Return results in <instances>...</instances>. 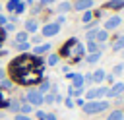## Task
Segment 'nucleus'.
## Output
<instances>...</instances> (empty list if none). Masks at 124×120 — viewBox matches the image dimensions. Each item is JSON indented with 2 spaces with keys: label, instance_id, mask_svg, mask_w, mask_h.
I'll use <instances>...</instances> for the list:
<instances>
[{
  "label": "nucleus",
  "instance_id": "obj_22",
  "mask_svg": "<svg viewBox=\"0 0 124 120\" xmlns=\"http://www.w3.org/2000/svg\"><path fill=\"white\" fill-rule=\"evenodd\" d=\"M29 39V33L27 31H19L17 35H16V43H25Z\"/></svg>",
  "mask_w": 124,
  "mask_h": 120
},
{
  "label": "nucleus",
  "instance_id": "obj_16",
  "mask_svg": "<svg viewBox=\"0 0 124 120\" xmlns=\"http://www.w3.org/2000/svg\"><path fill=\"white\" fill-rule=\"evenodd\" d=\"M99 58H101V50L87 54V56H85V62H87V64H95V62H99Z\"/></svg>",
  "mask_w": 124,
  "mask_h": 120
},
{
  "label": "nucleus",
  "instance_id": "obj_4",
  "mask_svg": "<svg viewBox=\"0 0 124 120\" xmlns=\"http://www.w3.org/2000/svg\"><path fill=\"white\" fill-rule=\"evenodd\" d=\"M25 99H27V103H29L31 106H41V105L45 103V101H43V93H39L37 89H29Z\"/></svg>",
  "mask_w": 124,
  "mask_h": 120
},
{
  "label": "nucleus",
  "instance_id": "obj_21",
  "mask_svg": "<svg viewBox=\"0 0 124 120\" xmlns=\"http://www.w3.org/2000/svg\"><path fill=\"white\" fill-rule=\"evenodd\" d=\"M31 110H33V106H31L27 101H25V103L21 101V106H19V114H29Z\"/></svg>",
  "mask_w": 124,
  "mask_h": 120
},
{
  "label": "nucleus",
  "instance_id": "obj_31",
  "mask_svg": "<svg viewBox=\"0 0 124 120\" xmlns=\"http://www.w3.org/2000/svg\"><path fill=\"white\" fill-rule=\"evenodd\" d=\"M64 105H66L68 108H74V106H76V103L72 101V97H66V99H64Z\"/></svg>",
  "mask_w": 124,
  "mask_h": 120
},
{
  "label": "nucleus",
  "instance_id": "obj_12",
  "mask_svg": "<svg viewBox=\"0 0 124 120\" xmlns=\"http://www.w3.org/2000/svg\"><path fill=\"white\" fill-rule=\"evenodd\" d=\"M105 77H107L105 70H95V72L91 74V81H95V83H103V81H105Z\"/></svg>",
  "mask_w": 124,
  "mask_h": 120
},
{
  "label": "nucleus",
  "instance_id": "obj_14",
  "mask_svg": "<svg viewBox=\"0 0 124 120\" xmlns=\"http://www.w3.org/2000/svg\"><path fill=\"white\" fill-rule=\"evenodd\" d=\"M105 6H107L108 10H122V8H124V0H108Z\"/></svg>",
  "mask_w": 124,
  "mask_h": 120
},
{
  "label": "nucleus",
  "instance_id": "obj_15",
  "mask_svg": "<svg viewBox=\"0 0 124 120\" xmlns=\"http://www.w3.org/2000/svg\"><path fill=\"white\" fill-rule=\"evenodd\" d=\"M108 39V31L105 29H97V35H95V43H105Z\"/></svg>",
  "mask_w": 124,
  "mask_h": 120
},
{
  "label": "nucleus",
  "instance_id": "obj_28",
  "mask_svg": "<svg viewBox=\"0 0 124 120\" xmlns=\"http://www.w3.org/2000/svg\"><path fill=\"white\" fill-rule=\"evenodd\" d=\"M54 95H56V93H46V95H43V101H45L46 105H52V103H54Z\"/></svg>",
  "mask_w": 124,
  "mask_h": 120
},
{
  "label": "nucleus",
  "instance_id": "obj_7",
  "mask_svg": "<svg viewBox=\"0 0 124 120\" xmlns=\"http://www.w3.org/2000/svg\"><path fill=\"white\" fill-rule=\"evenodd\" d=\"M68 77L72 79V85H70V87H74V89H79V87H83V83H85V77H83L81 74H68Z\"/></svg>",
  "mask_w": 124,
  "mask_h": 120
},
{
  "label": "nucleus",
  "instance_id": "obj_44",
  "mask_svg": "<svg viewBox=\"0 0 124 120\" xmlns=\"http://www.w3.org/2000/svg\"><path fill=\"white\" fill-rule=\"evenodd\" d=\"M6 52H8V50H0V56H4V54H6Z\"/></svg>",
  "mask_w": 124,
  "mask_h": 120
},
{
  "label": "nucleus",
  "instance_id": "obj_25",
  "mask_svg": "<svg viewBox=\"0 0 124 120\" xmlns=\"http://www.w3.org/2000/svg\"><path fill=\"white\" fill-rule=\"evenodd\" d=\"M14 87V81L12 79H2L0 81V89H12Z\"/></svg>",
  "mask_w": 124,
  "mask_h": 120
},
{
  "label": "nucleus",
  "instance_id": "obj_11",
  "mask_svg": "<svg viewBox=\"0 0 124 120\" xmlns=\"http://www.w3.org/2000/svg\"><path fill=\"white\" fill-rule=\"evenodd\" d=\"M50 50V43H43V45H37L35 48H33V54L35 56H41V54H45V52H48Z\"/></svg>",
  "mask_w": 124,
  "mask_h": 120
},
{
  "label": "nucleus",
  "instance_id": "obj_47",
  "mask_svg": "<svg viewBox=\"0 0 124 120\" xmlns=\"http://www.w3.org/2000/svg\"><path fill=\"white\" fill-rule=\"evenodd\" d=\"M0 10H2V6H0Z\"/></svg>",
  "mask_w": 124,
  "mask_h": 120
},
{
  "label": "nucleus",
  "instance_id": "obj_6",
  "mask_svg": "<svg viewBox=\"0 0 124 120\" xmlns=\"http://www.w3.org/2000/svg\"><path fill=\"white\" fill-rule=\"evenodd\" d=\"M72 8H74V10H78V12L91 10V8H93V0H76V2L72 4Z\"/></svg>",
  "mask_w": 124,
  "mask_h": 120
},
{
  "label": "nucleus",
  "instance_id": "obj_37",
  "mask_svg": "<svg viewBox=\"0 0 124 120\" xmlns=\"http://www.w3.org/2000/svg\"><path fill=\"white\" fill-rule=\"evenodd\" d=\"M37 118H39V120H45V112H43V110H37Z\"/></svg>",
  "mask_w": 124,
  "mask_h": 120
},
{
  "label": "nucleus",
  "instance_id": "obj_36",
  "mask_svg": "<svg viewBox=\"0 0 124 120\" xmlns=\"http://www.w3.org/2000/svg\"><path fill=\"white\" fill-rule=\"evenodd\" d=\"M105 79H107V81H108V83H114V75H112V74H108V75H107V77H105Z\"/></svg>",
  "mask_w": 124,
  "mask_h": 120
},
{
  "label": "nucleus",
  "instance_id": "obj_30",
  "mask_svg": "<svg viewBox=\"0 0 124 120\" xmlns=\"http://www.w3.org/2000/svg\"><path fill=\"white\" fill-rule=\"evenodd\" d=\"M95 35H97V29L93 27V29H89V31H87V35H85V37H87V41H95Z\"/></svg>",
  "mask_w": 124,
  "mask_h": 120
},
{
  "label": "nucleus",
  "instance_id": "obj_41",
  "mask_svg": "<svg viewBox=\"0 0 124 120\" xmlns=\"http://www.w3.org/2000/svg\"><path fill=\"white\" fill-rule=\"evenodd\" d=\"M31 41H33V43H37V45H39V43H41V37H39V35H35V37H33V39H31Z\"/></svg>",
  "mask_w": 124,
  "mask_h": 120
},
{
  "label": "nucleus",
  "instance_id": "obj_2",
  "mask_svg": "<svg viewBox=\"0 0 124 120\" xmlns=\"http://www.w3.org/2000/svg\"><path fill=\"white\" fill-rule=\"evenodd\" d=\"M81 108L85 114H99L108 108V101H85V105Z\"/></svg>",
  "mask_w": 124,
  "mask_h": 120
},
{
  "label": "nucleus",
  "instance_id": "obj_9",
  "mask_svg": "<svg viewBox=\"0 0 124 120\" xmlns=\"http://www.w3.org/2000/svg\"><path fill=\"white\" fill-rule=\"evenodd\" d=\"M120 23H122V19H120L118 15H112V17H108V19L105 21V31H112V29H116Z\"/></svg>",
  "mask_w": 124,
  "mask_h": 120
},
{
  "label": "nucleus",
  "instance_id": "obj_43",
  "mask_svg": "<svg viewBox=\"0 0 124 120\" xmlns=\"http://www.w3.org/2000/svg\"><path fill=\"white\" fill-rule=\"evenodd\" d=\"M4 75H6V70H4V68H0V81L4 79Z\"/></svg>",
  "mask_w": 124,
  "mask_h": 120
},
{
  "label": "nucleus",
  "instance_id": "obj_20",
  "mask_svg": "<svg viewBox=\"0 0 124 120\" xmlns=\"http://www.w3.org/2000/svg\"><path fill=\"white\" fill-rule=\"evenodd\" d=\"M101 48H99V43H95V41H87V52L91 54V52H99Z\"/></svg>",
  "mask_w": 124,
  "mask_h": 120
},
{
  "label": "nucleus",
  "instance_id": "obj_35",
  "mask_svg": "<svg viewBox=\"0 0 124 120\" xmlns=\"http://www.w3.org/2000/svg\"><path fill=\"white\" fill-rule=\"evenodd\" d=\"M122 70H124V64H118V66L114 68V74H122Z\"/></svg>",
  "mask_w": 124,
  "mask_h": 120
},
{
  "label": "nucleus",
  "instance_id": "obj_40",
  "mask_svg": "<svg viewBox=\"0 0 124 120\" xmlns=\"http://www.w3.org/2000/svg\"><path fill=\"white\" fill-rule=\"evenodd\" d=\"M6 21H8V17H4V15L0 14V25H6Z\"/></svg>",
  "mask_w": 124,
  "mask_h": 120
},
{
  "label": "nucleus",
  "instance_id": "obj_34",
  "mask_svg": "<svg viewBox=\"0 0 124 120\" xmlns=\"http://www.w3.org/2000/svg\"><path fill=\"white\" fill-rule=\"evenodd\" d=\"M14 120H31V118H29V114H16Z\"/></svg>",
  "mask_w": 124,
  "mask_h": 120
},
{
  "label": "nucleus",
  "instance_id": "obj_33",
  "mask_svg": "<svg viewBox=\"0 0 124 120\" xmlns=\"http://www.w3.org/2000/svg\"><path fill=\"white\" fill-rule=\"evenodd\" d=\"M21 12H25V4H23V2H19L17 8H16V14H21Z\"/></svg>",
  "mask_w": 124,
  "mask_h": 120
},
{
  "label": "nucleus",
  "instance_id": "obj_19",
  "mask_svg": "<svg viewBox=\"0 0 124 120\" xmlns=\"http://www.w3.org/2000/svg\"><path fill=\"white\" fill-rule=\"evenodd\" d=\"M56 10H58L60 14H66V12H70V10H72V4H70V2H60Z\"/></svg>",
  "mask_w": 124,
  "mask_h": 120
},
{
  "label": "nucleus",
  "instance_id": "obj_13",
  "mask_svg": "<svg viewBox=\"0 0 124 120\" xmlns=\"http://www.w3.org/2000/svg\"><path fill=\"white\" fill-rule=\"evenodd\" d=\"M23 27H25L23 31H27V33H35V31L39 29V23H37V19H27Z\"/></svg>",
  "mask_w": 124,
  "mask_h": 120
},
{
  "label": "nucleus",
  "instance_id": "obj_27",
  "mask_svg": "<svg viewBox=\"0 0 124 120\" xmlns=\"http://www.w3.org/2000/svg\"><path fill=\"white\" fill-rule=\"evenodd\" d=\"M91 17H93L91 10H85V12H83V15H81V21H83V23H89V21H91Z\"/></svg>",
  "mask_w": 124,
  "mask_h": 120
},
{
  "label": "nucleus",
  "instance_id": "obj_39",
  "mask_svg": "<svg viewBox=\"0 0 124 120\" xmlns=\"http://www.w3.org/2000/svg\"><path fill=\"white\" fill-rule=\"evenodd\" d=\"M4 39H6V31H4V29H2V27H0V43H2V41H4Z\"/></svg>",
  "mask_w": 124,
  "mask_h": 120
},
{
  "label": "nucleus",
  "instance_id": "obj_24",
  "mask_svg": "<svg viewBox=\"0 0 124 120\" xmlns=\"http://www.w3.org/2000/svg\"><path fill=\"white\" fill-rule=\"evenodd\" d=\"M58 60H60V56H58V54H50V56H48V60H46V64H48V66H56V64H58Z\"/></svg>",
  "mask_w": 124,
  "mask_h": 120
},
{
  "label": "nucleus",
  "instance_id": "obj_29",
  "mask_svg": "<svg viewBox=\"0 0 124 120\" xmlns=\"http://www.w3.org/2000/svg\"><path fill=\"white\" fill-rule=\"evenodd\" d=\"M48 89H50V83H48V81H43V83L39 85V89H37V91H39V93H46Z\"/></svg>",
  "mask_w": 124,
  "mask_h": 120
},
{
  "label": "nucleus",
  "instance_id": "obj_32",
  "mask_svg": "<svg viewBox=\"0 0 124 120\" xmlns=\"http://www.w3.org/2000/svg\"><path fill=\"white\" fill-rule=\"evenodd\" d=\"M8 106V99H4V93H0V108Z\"/></svg>",
  "mask_w": 124,
  "mask_h": 120
},
{
  "label": "nucleus",
  "instance_id": "obj_3",
  "mask_svg": "<svg viewBox=\"0 0 124 120\" xmlns=\"http://www.w3.org/2000/svg\"><path fill=\"white\" fill-rule=\"evenodd\" d=\"M107 93H108V87H91L85 93V99L87 101H99L101 97H107Z\"/></svg>",
  "mask_w": 124,
  "mask_h": 120
},
{
  "label": "nucleus",
  "instance_id": "obj_1",
  "mask_svg": "<svg viewBox=\"0 0 124 120\" xmlns=\"http://www.w3.org/2000/svg\"><path fill=\"white\" fill-rule=\"evenodd\" d=\"M10 72L16 81L19 83H37L41 79V58L35 56H19L12 62Z\"/></svg>",
  "mask_w": 124,
  "mask_h": 120
},
{
  "label": "nucleus",
  "instance_id": "obj_18",
  "mask_svg": "<svg viewBox=\"0 0 124 120\" xmlns=\"http://www.w3.org/2000/svg\"><path fill=\"white\" fill-rule=\"evenodd\" d=\"M107 120H124V112H122V110H112V112L107 116Z\"/></svg>",
  "mask_w": 124,
  "mask_h": 120
},
{
  "label": "nucleus",
  "instance_id": "obj_17",
  "mask_svg": "<svg viewBox=\"0 0 124 120\" xmlns=\"http://www.w3.org/2000/svg\"><path fill=\"white\" fill-rule=\"evenodd\" d=\"M124 48V35H118V39L112 43V50H122Z\"/></svg>",
  "mask_w": 124,
  "mask_h": 120
},
{
  "label": "nucleus",
  "instance_id": "obj_8",
  "mask_svg": "<svg viewBox=\"0 0 124 120\" xmlns=\"http://www.w3.org/2000/svg\"><path fill=\"white\" fill-rule=\"evenodd\" d=\"M124 93V83H112V87H108V93H107V97L110 99V97H120Z\"/></svg>",
  "mask_w": 124,
  "mask_h": 120
},
{
  "label": "nucleus",
  "instance_id": "obj_42",
  "mask_svg": "<svg viewBox=\"0 0 124 120\" xmlns=\"http://www.w3.org/2000/svg\"><path fill=\"white\" fill-rule=\"evenodd\" d=\"M76 105H78V106H83V105H85V101H83V99H78V101H76Z\"/></svg>",
  "mask_w": 124,
  "mask_h": 120
},
{
  "label": "nucleus",
  "instance_id": "obj_38",
  "mask_svg": "<svg viewBox=\"0 0 124 120\" xmlns=\"http://www.w3.org/2000/svg\"><path fill=\"white\" fill-rule=\"evenodd\" d=\"M54 2H56V0H41L43 6H48V4H54Z\"/></svg>",
  "mask_w": 124,
  "mask_h": 120
},
{
  "label": "nucleus",
  "instance_id": "obj_26",
  "mask_svg": "<svg viewBox=\"0 0 124 120\" xmlns=\"http://www.w3.org/2000/svg\"><path fill=\"white\" fill-rule=\"evenodd\" d=\"M17 4H19V0H8V4H6V8H8V12H16V8H17Z\"/></svg>",
  "mask_w": 124,
  "mask_h": 120
},
{
  "label": "nucleus",
  "instance_id": "obj_46",
  "mask_svg": "<svg viewBox=\"0 0 124 120\" xmlns=\"http://www.w3.org/2000/svg\"><path fill=\"white\" fill-rule=\"evenodd\" d=\"M6 120H10V118H6Z\"/></svg>",
  "mask_w": 124,
  "mask_h": 120
},
{
  "label": "nucleus",
  "instance_id": "obj_10",
  "mask_svg": "<svg viewBox=\"0 0 124 120\" xmlns=\"http://www.w3.org/2000/svg\"><path fill=\"white\" fill-rule=\"evenodd\" d=\"M19 106H21V101H17V99H8V110L10 112H14V114H19Z\"/></svg>",
  "mask_w": 124,
  "mask_h": 120
},
{
  "label": "nucleus",
  "instance_id": "obj_45",
  "mask_svg": "<svg viewBox=\"0 0 124 120\" xmlns=\"http://www.w3.org/2000/svg\"><path fill=\"white\" fill-rule=\"evenodd\" d=\"M25 2H27V4H31V0H25Z\"/></svg>",
  "mask_w": 124,
  "mask_h": 120
},
{
  "label": "nucleus",
  "instance_id": "obj_5",
  "mask_svg": "<svg viewBox=\"0 0 124 120\" xmlns=\"http://www.w3.org/2000/svg\"><path fill=\"white\" fill-rule=\"evenodd\" d=\"M58 31H60V25L56 21L54 23H46L43 27V37H54V35H58Z\"/></svg>",
  "mask_w": 124,
  "mask_h": 120
},
{
  "label": "nucleus",
  "instance_id": "obj_23",
  "mask_svg": "<svg viewBox=\"0 0 124 120\" xmlns=\"http://www.w3.org/2000/svg\"><path fill=\"white\" fill-rule=\"evenodd\" d=\"M16 48H17L19 52H25V50L31 48V45H29V41H25V43H16Z\"/></svg>",
  "mask_w": 124,
  "mask_h": 120
}]
</instances>
